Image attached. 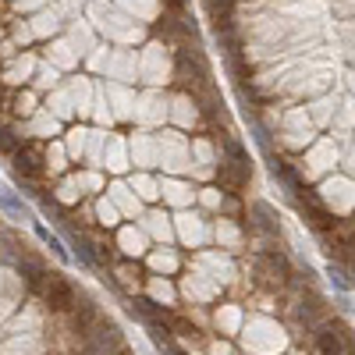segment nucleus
Listing matches in <instances>:
<instances>
[{
  "label": "nucleus",
  "instance_id": "nucleus-5",
  "mask_svg": "<svg viewBox=\"0 0 355 355\" xmlns=\"http://www.w3.org/2000/svg\"><path fill=\"white\" fill-rule=\"evenodd\" d=\"M11 171L18 178H40L43 174V153L36 146H21V150L11 157Z\"/></svg>",
  "mask_w": 355,
  "mask_h": 355
},
{
  "label": "nucleus",
  "instance_id": "nucleus-9",
  "mask_svg": "<svg viewBox=\"0 0 355 355\" xmlns=\"http://www.w3.org/2000/svg\"><path fill=\"white\" fill-rule=\"evenodd\" d=\"M36 234H40V242L46 245V249H53V256L57 259H68V249H64V242L57 239V234L50 231V227H43V224H36Z\"/></svg>",
  "mask_w": 355,
  "mask_h": 355
},
{
  "label": "nucleus",
  "instance_id": "nucleus-13",
  "mask_svg": "<svg viewBox=\"0 0 355 355\" xmlns=\"http://www.w3.org/2000/svg\"><path fill=\"white\" fill-rule=\"evenodd\" d=\"M157 355H164V352H157Z\"/></svg>",
  "mask_w": 355,
  "mask_h": 355
},
{
  "label": "nucleus",
  "instance_id": "nucleus-6",
  "mask_svg": "<svg viewBox=\"0 0 355 355\" xmlns=\"http://www.w3.org/2000/svg\"><path fill=\"white\" fill-rule=\"evenodd\" d=\"M234 4H239V0H202V8H206V15L214 18V25H217V33H220V28H227V25H231Z\"/></svg>",
  "mask_w": 355,
  "mask_h": 355
},
{
  "label": "nucleus",
  "instance_id": "nucleus-8",
  "mask_svg": "<svg viewBox=\"0 0 355 355\" xmlns=\"http://www.w3.org/2000/svg\"><path fill=\"white\" fill-rule=\"evenodd\" d=\"M327 274H331V284H334L338 291H348V288L355 284V281H352V266H348V263H338V259H331Z\"/></svg>",
  "mask_w": 355,
  "mask_h": 355
},
{
  "label": "nucleus",
  "instance_id": "nucleus-2",
  "mask_svg": "<svg viewBox=\"0 0 355 355\" xmlns=\"http://www.w3.org/2000/svg\"><path fill=\"white\" fill-rule=\"evenodd\" d=\"M252 178V164H249V153L245 157H220L217 164V182H220V192L227 196H239Z\"/></svg>",
  "mask_w": 355,
  "mask_h": 355
},
{
  "label": "nucleus",
  "instance_id": "nucleus-12",
  "mask_svg": "<svg viewBox=\"0 0 355 355\" xmlns=\"http://www.w3.org/2000/svg\"><path fill=\"white\" fill-rule=\"evenodd\" d=\"M348 355H355V352H348Z\"/></svg>",
  "mask_w": 355,
  "mask_h": 355
},
{
  "label": "nucleus",
  "instance_id": "nucleus-10",
  "mask_svg": "<svg viewBox=\"0 0 355 355\" xmlns=\"http://www.w3.org/2000/svg\"><path fill=\"white\" fill-rule=\"evenodd\" d=\"M117 277H121V284H128V288H139V266H132V263L117 266Z\"/></svg>",
  "mask_w": 355,
  "mask_h": 355
},
{
  "label": "nucleus",
  "instance_id": "nucleus-11",
  "mask_svg": "<svg viewBox=\"0 0 355 355\" xmlns=\"http://www.w3.org/2000/svg\"><path fill=\"white\" fill-rule=\"evenodd\" d=\"M164 8H171V11H182V8H185V0H164Z\"/></svg>",
  "mask_w": 355,
  "mask_h": 355
},
{
  "label": "nucleus",
  "instance_id": "nucleus-3",
  "mask_svg": "<svg viewBox=\"0 0 355 355\" xmlns=\"http://www.w3.org/2000/svg\"><path fill=\"white\" fill-rule=\"evenodd\" d=\"M36 291L43 295V302L53 309V313H64V309H71L75 306V288L68 284V277H61V274H43L40 277V284H36Z\"/></svg>",
  "mask_w": 355,
  "mask_h": 355
},
{
  "label": "nucleus",
  "instance_id": "nucleus-1",
  "mask_svg": "<svg viewBox=\"0 0 355 355\" xmlns=\"http://www.w3.org/2000/svg\"><path fill=\"white\" fill-rule=\"evenodd\" d=\"M252 270H256V281L270 291H284L291 284V263L281 249H266V252H256L252 259Z\"/></svg>",
  "mask_w": 355,
  "mask_h": 355
},
{
  "label": "nucleus",
  "instance_id": "nucleus-7",
  "mask_svg": "<svg viewBox=\"0 0 355 355\" xmlns=\"http://www.w3.org/2000/svg\"><path fill=\"white\" fill-rule=\"evenodd\" d=\"M0 210H4L11 220H33V210H28V206L8 189H0Z\"/></svg>",
  "mask_w": 355,
  "mask_h": 355
},
{
  "label": "nucleus",
  "instance_id": "nucleus-4",
  "mask_svg": "<svg viewBox=\"0 0 355 355\" xmlns=\"http://www.w3.org/2000/svg\"><path fill=\"white\" fill-rule=\"evenodd\" d=\"M249 227L263 239H281V224H277V214L270 210V202H252L249 206Z\"/></svg>",
  "mask_w": 355,
  "mask_h": 355
}]
</instances>
